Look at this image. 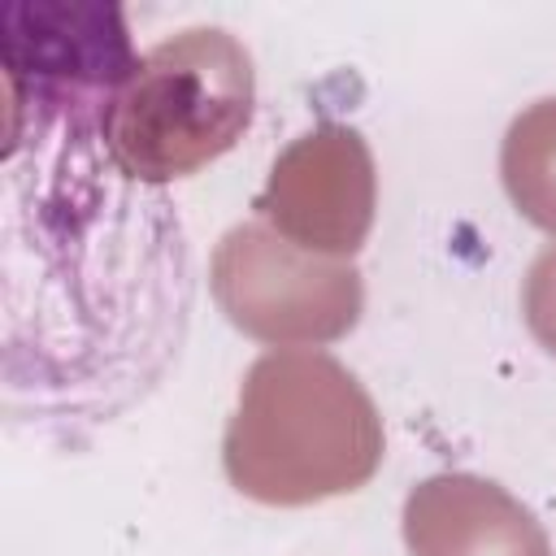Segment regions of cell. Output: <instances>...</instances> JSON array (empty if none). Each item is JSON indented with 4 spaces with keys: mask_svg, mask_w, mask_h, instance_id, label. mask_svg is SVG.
<instances>
[{
    "mask_svg": "<svg viewBox=\"0 0 556 556\" xmlns=\"http://www.w3.org/2000/svg\"><path fill=\"white\" fill-rule=\"evenodd\" d=\"M0 52L4 404L39 426H96L139 404L182 348L187 235L109 143L139 61L117 4L13 0Z\"/></svg>",
    "mask_w": 556,
    "mask_h": 556,
    "instance_id": "6da1fadb",
    "label": "cell"
},
{
    "mask_svg": "<svg viewBox=\"0 0 556 556\" xmlns=\"http://www.w3.org/2000/svg\"><path fill=\"white\" fill-rule=\"evenodd\" d=\"M521 313L539 348L556 356V243L530 261L526 287H521Z\"/></svg>",
    "mask_w": 556,
    "mask_h": 556,
    "instance_id": "ba28073f",
    "label": "cell"
},
{
    "mask_svg": "<svg viewBox=\"0 0 556 556\" xmlns=\"http://www.w3.org/2000/svg\"><path fill=\"white\" fill-rule=\"evenodd\" d=\"M408 556H552L534 513L478 473H434L404 500Z\"/></svg>",
    "mask_w": 556,
    "mask_h": 556,
    "instance_id": "8992f818",
    "label": "cell"
},
{
    "mask_svg": "<svg viewBox=\"0 0 556 556\" xmlns=\"http://www.w3.org/2000/svg\"><path fill=\"white\" fill-rule=\"evenodd\" d=\"M382 447L378 404L343 361L278 348L256 356L239 382L222 469L256 504L304 508L361 491L378 473Z\"/></svg>",
    "mask_w": 556,
    "mask_h": 556,
    "instance_id": "7a4b0ae2",
    "label": "cell"
},
{
    "mask_svg": "<svg viewBox=\"0 0 556 556\" xmlns=\"http://www.w3.org/2000/svg\"><path fill=\"white\" fill-rule=\"evenodd\" d=\"M500 178L513 208L556 235V96L521 109L500 148Z\"/></svg>",
    "mask_w": 556,
    "mask_h": 556,
    "instance_id": "52a82bcc",
    "label": "cell"
},
{
    "mask_svg": "<svg viewBox=\"0 0 556 556\" xmlns=\"http://www.w3.org/2000/svg\"><path fill=\"white\" fill-rule=\"evenodd\" d=\"M208 291L235 330L269 348L334 343L365 308V282L352 261L304 252L265 222H239L222 235Z\"/></svg>",
    "mask_w": 556,
    "mask_h": 556,
    "instance_id": "277c9868",
    "label": "cell"
},
{
    "mask_svg": "<svg viewBox=\"0 0 556 556\" xmlns=\"http://www.w3.org/2000/svg\"><path fill=\"white\" fill-rule=\"evenodd\" d=\"M252 109V52L222 26H191L139 52L113 100L109 143L130 178L165 187L226 156Z\"/></svg>",
    "mask_w": 556,
    "mask_h": 556,
    "instance_id": "3957f363",
    "label": "cell"
},
{
    "mask_svg": "<svg viewBox=\"0 0 556 556\" xmlns=\"http://www.w3.org/2000/svg\"><path fill=\"white\" fill-rule=\"evenodd\" d=\"M378 169L365 135L343 122H317L291 139L256 195V217L304 252L352 261L374 230Z\"/></svg>",
    "mask_w": 556,
    "mask_h": 556,
    "instance_id": "5b68a950",
    "label": "cell"
}]
</instances>
